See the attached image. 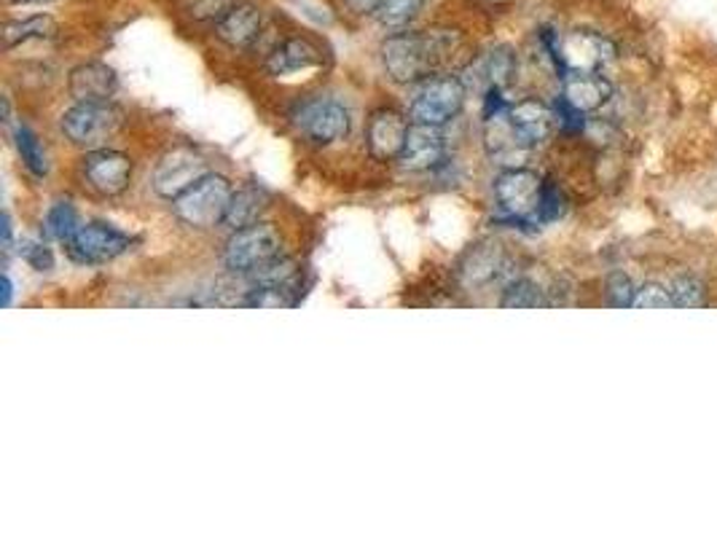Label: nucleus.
<instances>
[{
    "label": "nucleus",
    "mask_w": 717,
    "mask_h": 537,
    "mask_svg": "<svg viewBox=\"0 0 717 537\" xmlns=\"http://www.w3.org/2000/svg\"><path fill=\"white\" fill-rule=\"evenodd\" d=\"M454 30H425V33H396L384 41V71L398 84H420L446 65L460 49Z\"/></svg>",
    "instance_id": "nucleus-1"
},
{
    "label": "nucleus",
    "mask_w": 717,
    "mask_h": 537,
    "mask_svg": "<svg viewBox=\"0 0 717 537\" xmlns=\"http://www.w3.org/2000/svg\"><path fill=\"white\" fill-rule=\"evenodd\" d=\"M546 180L538 172L524 170V167H508L495 180V199L500 215L508 223L524 227V223H538L540 197H544Z\"/></svg>",
    "instance_id": "nucleus-2"
},
{
    "label": "nucleus",
    "mask_w": 717,
    "mask_h": 537,
    "mask_svg": "<svg viewBox=\"0 0 717 537\" xmlns=\"http://www.w3.org/2000/svg\"><path fill=\"white\" fill-rule=\"evenodd\" d=\"M232 183L221 175H208L199 180L194 189L180 193L175 199V215L194 229H210L226 221L229 204H232Z\"/></svg>",
    "instance_id": "nucleus-3"
},
{
    "label": "nucleus",
    "mask_w": 717,
    "mask_h": 537,
    "mask_svg": "<svg viewBox=\"0 0 717 537\" xmlns=\"http://www.w3.org/2000/svg\"><path fill=\"white\" fill-rule=\"evenodd\" d=\"M465 95L467 90L460 76H430L417 86L409 114L417 124L441 127L463 110Z\"/></svg>",
    "instance_id": "nucleus-4"
},
{
    "label": "nucleus",
    "mask_w": 717,
    "mask_h": 537,
    "mask_svg": "<svg viewBox=\"0 0 717 537\" xmlns=\"http://www.w3.org/2000/svg\"><path fill=\"white\" fill-rule=\"evenodd\" d=\"M283 240H280L277 229L272 223L255 221L251 227L236 229L229 236L226 250H223V261L236 274H251L255 268L270 264L280 255Z\"/></svg>",
    "instance_id": "nucleus-5"
},
{
    "label": "nucleus",
    "mask_w": 717,
    "mask_h": 537,
    "mask_svg": "<svg viewBox=\"0 0 717 537\" xmlns=\"http://www.w3.org/2000/svg\"><path fill=\"white\" fill-rule=\"evenodd\" d=\"M118 127H122V110L108 103H78L62 116V133L84 148H103V143L110 140Z\"/></svg>",
    "instance_id": "nucleus-6"
},
{
    "label": "nucleus",
    "mask_w": 717,
    "mask_h": 537,
    "mask_svg": "<svg viewBox=\"0 0 717 537\" xmlns=\"http://www.w3.org/2000/svg\"><path fill=\"white\" fill-rule=\"evenodd\" d=\"M210 175L208 161L204 156H199L194 148H172L159 159L154 172V189L159 197L178 199L180 193L194 189L199 180H204Z\"/></svg>",
    "instance_id": "nucleus-7"
},
{
    "label": "nucleus",
    "mask_w": 717,
    "mask_h": 537,
    "mask_svg": "<svg viewBox=\"0 0 717 537\" xmlns=\"http://www.w3.org/2000/svg\"><path fill=\"white\" fill-rule=\"evenodd\" d=\"M291 118L312 143H320V146L341 140L349 133V114L336 99H304L293 108Z\"/></svg>",
    "instance_id": "nucleus-8"
},
{
    "label": "nucleus",
    "mask_w": 717,
    "mask_h": 537,
    "mask_svg": "<svg viewBox=\"0 0 717 537\" xmlns=\"http://www.w3.org/2000/svg\"><path fill=\"white\" fill-rule=\"evenodd\" d=\"M129 248H133V236L108 223H86L67 242V253L78 264H105L127 253Z\"/></svg>",
    "instance_id": "nucleus-9"
},
{
    "label": "nucleus",
    "mask_w": 717,
    "mask_h": 537,
    "mask_svg": "<svg viewBox=\"0 0 717 537\" xmlns=\"http://www.w3.org/2000/svg\"><path fill=\"white\" fill-rule=\"evenodd\" d=\"M613 60V43L591 30H572L559 39V65L565 73H600Z\"/></svg>",
    "instance_id": "nucleus-10"
},
{
    "label": "nucleus",
    "mask_w": 717,
    "mask_h": 537,
    "mask_svg": "<svg viewBox=\"0 0 717 537\" xmlns=\"http://www.w3.org/2000/svg\"><path fill=\"white\" fill-rule=\"evenodd\" d=\"M84 178L103 197H116L129 186L133 161L129 156L110 151V148H92L84 156Z\"/></svg>",
    "instance_id": "nucleus-11"
},
{
    "label": "nucleus",
    "mask_w": 717,
    "mask_h": 537,
    "mask_svg": "<svg viewBox=\"0 0 717 537\" xmlns=\"http://www.w3.org/2000/svg\"><path fill=\"white\" fill-rule=\"evenodd\" d=\"M516 73V57L508 46H495L489 52L478 54L471 65L460 73L467 92H478L486 95L492 90H505L508 81Z\"/></svg>",
    "instance_id": "nucleus-12"
},
{
    "label": "nucleus",
    "mask_w": 717,
    "mask_h": 537,
    "mask_svg": "<svg viewBox=\"0 0 717 537\" xmlns=\"http://www.w3.org/2000/svg\"><path fill=\"white\" fill-rule=\"evenodd\" d=\"M508 118L510 124H514L516 135L521 137V143L529 148V151L538 148L540 143H546L548 137L553 135V129L559 127L557 110L535 97H527L521 99V103L508 105Z\"/></svg>",
    "instance_id": "nucleus-13"
},
{
    "label": "nucleus",
    "mask_w": 717,
    "mask_h": 537,
    "mask_svg": "<svg viewBox=\"0 0 717 537\" xmlns=\"http://www.w3.org/2000/svg\"><path fill=\"white\" fill-rule=\"evenodd\" d=\"M446 146H444V135H441L439 127L433 124H411L407 143H403V151L398 156L401 167L407 170L422 172V170H433L444 161Z\"/></svg>",
    "instance_id": "nucleus-14"
},
{
    "label": "nucleus",
    "mask_w": 717,
    "mask_h": 537,
    "mask_svg": "<svg viewBox=\"0 0 717 537\" xmlns=\"http://www.w3.org/2000/svg\"><path fill=\"white\" fill-rule=\"evenodd\" d=\"M409 127L411 124L407 122V116H401L398 110H377L369 122V151L373 159H398L403 151V143H407Z\"/></svg>",
    "instance_id": "nucleus-15"
},
{
    "label": "nucleus",
    "mask_w": 717,
    "mask_h": 537,
    "mask_svg": "<svg viewBox=\"0 0 717 537\" xmlns=\"http://www.w3.org/2000/svg\"><path fill=\"white\" fill-rule=\"evenodd\" d=\"M613 95V86L602 73H565L562 99L581 114H594Z\"/></svg>",
    "instance_id": "nucleus-16"
},
{
    "label": "nucleus",
    "mask_w": 717,
    "mask_h": 537,
    "mask_svg": "<svg viewBox=\"0 0 717 537\" xmlns=\"http://www.w3.org/2000/svg\"><path fill=\"white\" fill-rule=\"evenodd\" d=\"M116 90V71L103 62H84L71 73V95L76 103H108Z\"/></svg>",
    "instance_id": "nucleus-17"
},
{
    "label": "nucleus",
    "mask_w": 717,
    "mask_h": 537,
    "mask_svg": "<svg viewBox=\"0 0 717 537\" xmlns=\"http://www.w3.org/2000/svg\"><path fill=\"white\" fill-rule=\"evenodd\" d=\"M264 35V17L251 3H236L221 22H218V39L234 49L259 46Z\"/></svg>",
    "instance_id": "nucleus-18"
},
{
    "label": "nucleus",
    "mask_w": 717,
    "mask_h": 537,
    "mask_svg": "<svg viewBox=\"0 0 717 537\" xmlns=\"http://www.w3.org/2000/svg\"><path fill=\"white\" fill-rule=\"evenodd\" d=\"M317 65H320V52L304 39L280 43V46L272 49L270 60H266V67H270L274 76H288V73L309 71V67Z\"/></svg>",
    "instance_id": "nucleus-19"
},
{
    "label": "nucleus",
    "mask_w": 717,
    "mask_h": 537,
    "mask_svg": "<svg viewBox=\"0 0 717 537\" xmlns=\"http://www.w3.org/2000/svg\"><path fill=\"white\" fill-rule=\"evenodd\" d=\"M270 208V197H266L264 189H259V186H245V189L234 191L232 197V204H229V212H226V227L236 231V229H245L251 227L261 218V212Z\"/></svg>",
    "instance_id": "nucleus-20"
},
{
    "label": "nucleus",
    "mask_w": 717,
    "mask_h": 537,
    "mask_svg": "<svg viewBox=\"0 0 717 537\" xmlns=\"http://www.w3.org/2000/svg\"><path fill=\"white\" fill-rule=\"evenodd\" d=\"M500 272H503V255L500 250L492 245L473 248L463 266V277L467 285L489 283V280L500 277Z\"/></svg>",
    "instance_id": "nucleus-21"
},
{
    "label": "nucleus",
    "mask_w": 717,
    "mask_h": 537,
    "mask_svg": "<svg viewBox=\"0 0 717 537\" xmlns=\"http://www.w3.org/2000/svg\"><path fill=\"white\" fill-rule=\"evenodd\" d=\"M54 33H57V22L46 14H35V17H28V20L6 24L3 43H6V49H14V46H20V43H28V41L54 39Z\"/></svg>",
    "instance_id": "nucleus-22"
},
{
    "label": "nucleus",
    "mask_w": 717,
    "mask_h": 537,
    "mask_svg": "<svg viewBox=\"0 0 717 537\" xmlns=\"http://www.w3.org/2000/svg\"><path fill=\"white\" fill-rule=\"evenodd\" d=\"M666 288H669L675 307H704L707 304V288L696 274H675Z\"/></svg>",
    "instance_id": "nucleus-23"
},
{
    "label": "nucleus",
    "mask_w": 717,
    "mask_h": 537,
    "mask_svg": "<svg viewBox=\"0 0 717 537\" xmlns=\"http://www.w3.org/2000/svg\"><path fill=\"white\" fill-rule=\"evenodd\" d=\"M546 291H540V285H535L533 280L521 277V280H514V283L505 288V296H503V307L508 309H533V307H546V304H551L548 298L544 296Z\"/></svg>",
    "instance_id": "nucleus-24"
},
{
    "label": "nucleus",
    "mask_w": 717,
    "mask_h": 537,
    "mask_svg": "<svg viewBox=\"0 0 717 537\" xmlns=\"http://www.w3.org/2000/svg\"><path fill=\"white\" fill-rule=\"evenodd\" d=\"M422 3H425V0H382V6H379V11L373 17H377L382 28H407L422 11Z\"/></svg>",
    "instance_id": "nucleus-25"
},
{
    "label": "nucleus",
    "mask_w": 717,
    "mask_h": 537,
    "mask_svg": "<svg viewBox=\"0 0 717 537\" xmlns=\"http://www.w3.org/2000/svg\"><path fill=\"white\" fill-rule=\"evenodd\" d=\"M78 227V212L71 202H57L52 204L46 212V231L60 242H71L73 234H76Z\"/></svg>",
    "instance_id": "nucleus-26"
},
{
    "label": "nucleus",
    "mask_w": 717,
    "mask_h": 537,
    "mask_svg": "<svg viewBox=\"0 0 717 537\" xmlns=\"http://www.w3.org/2000/svg\"><path fill=\"white\" fill-rule=\"evenodd\" d=\"M17 151H20L24 167H28L35 178H43V175H46L49 170L46 154H43L39 137H35V133H30L28 127L17 129Z\"/></svg>",
    "instance_id": "nucleus-27"
},
{
    "label": "nucleus",
    "mask_w": 717,
    "mask_h": 537,
    "mask_svg": "<svg viewBox=\"0 0 717 537\" xmlns=\"http://www.w3.org/2000/svg\"><path fill=\"white\" fill-rule=\"evenodd\" d=\"M562 215H565V193L559 191L557 183L546 180L544 197H540V208H538V223H551Z\"/></svg>",
    "instance_id": "nucleus-28"
},
{
    "label": "nucleus",
    "mask_w": 717,
    "mask_h": 537,
    "mask_svg": "<svg viewBox=\"0 0 717 537\" xmlns=\"http://www.w3.org/2000/svg\"><path fill=\"white\" fill-rule=\"evenodd\" d=\"M632 307L634 309H666V307H675V304H672L669 288H664V285H658V283H651V285H642V288L634 293Z\"/></svg>",
    "instance_id": "nucleus-29"
},
{
    "label": "nucleus",
    "mask_w": 717,
    "mask_h": 537,
    "mask_svg": "<svg viewBox=\"0 0 717 537\" xmlns=\"http://www.w3.org/2000/svg\"><path fill=\"white\" fill-rule=\"evenodd\" d=\"M236 6V0H191L189 14L202 22H221Z\"/></svg>",
    "instance_id": "nucleus-30"
},
{
    "label": "nucleus",
    "mask_w": 717,
    "mask_h": 537,
    "mask_svg": "<svg viewBox=\"0 0 717 537\" xmlns=\"http://www.w3.org/2000/svg\"><path fill=\"white\" fill-rule=\"evenodd\" d=\"M634 285L632 280L626 277L623 272H613L608 277V302L613 304V307H632L634 302Z\"/></svg>",
    "instance_id": "nucleus-31"
},
{
    "label": "nucleus",
    "mask_w": 717,
    "mask_h": 537,
    "mask_svg": "<svg viewBox=\"0 0 717 537\" xmlns=\"http://www.w3.org/2000/svg\"><path fill=\"white\" fill-rule=\"evenodd\" d=\"M22 255H24V261L35 268V272H49V268L54 266L52 250L39 245V242H28V245H24V250H22Z\"/></svg>",
    "instance_id": "nucleus-32"
},
{
    "label": "nucleus",
    "mask_w": 717,
    "mask_h": 537,
    "mask_svg": "<svg viewBox=\"0 0 717 537\" xmlns=\"http://www.w3.org/2000/svg\"><path fill=\"white\" fill-rule=\"evenodd\" d=\"M355 14H377L382 0H345Z\"/></svg>",
    "instance_id": "nucleus-33"
},
{
    "label": "nucleus",
    "mask_w": 717,
    "mask_h": 537,
    "mask_svg": "<svg viewBox=\"0 0 717 537\" xmlns=\"http://www.w3.org/2000/svg\"><path fill=\"white\" fill-rule=\"evenodd\" d=\"M11 234H14V231H11V218L3 215V245L6 248H11Z\"/></svg>",
    "instance_id": "nucleus-34"
},
{
    "label": "nucleus",
    "mask_w": 717,
    "mask_h": 537,
    "mask_svg": "<svg viewBox=\"0 0 717 537\" xmlns=\"http://www.w3.org/2000/svg\"><path fill=\"white\" fill-rule=\"evenodd\" d=\"M3 293H6L3 304H6V307H9V304H11V293H14V285H11L9 274H3Z\"/></svg>",
    "instance_id": "nucleus-35"
},
{
    "label": "nucleus",
    "mask_w": 717,
    "mask_h": 537,
    "mask_svg": "<svg viewBox=\"0 0 717 537\" xmlns=\"http://www.w3.org/2000/svg\"><path fill=\"white\" fill-rule=\"evenodd\" d=\"M11 3H41V0H11Z\"/></svg>",
    "instance_id": "nucleus-36"
}]
</instances>
